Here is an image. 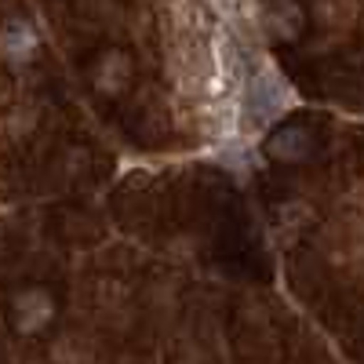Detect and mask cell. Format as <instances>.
<instances>
[{"label": "cell", "mask_w": 364, "mask_h": 364, "mask_svg": "<svg viewBox=\"0 0 364 364\" xmlns=\"http://www.w3.org/2000/svg\"><path fill=\"white\" fill-rule=\"evenodd\" d=\"M37 51H41V37H37V29L29 22L0 26V55H4L11 66H26Z\"/></svg>", "instance_id": "obj_3"}, {"label": "cell", "mask_w": 364, "mask_h": 364, "mask_svg": "<svg viewBox=\"0 0 364 364\" xmlns=\"http://www.w3.org/2000/svg\"><path fill=\"white\" fill-rule=\"evenodd\" d=\"M135 66H132V55L128 51H102L95 58V66H91V84H95L99 91H106V95H120V91L128 87Z\"/></svg>", "instance_id": "obj_2"}, {"label": "cell", "mask_w": 364, "mask_h": 364, "mask_svg": "<svg viewBox=\"0 0 364 364\" xmlns=\"http://www.w3.org/2000/svg\"><path fill=\"white\" fill-rule=\"evenodd\" d=\"M8 317H11L15 336L37 339V336H44V331L51 328V321H55V295L48 288H41V284H29V288L15 291Z\"/></svg>", "instance_id": "obj_1"}, {"label": "cell", "mask_w": 364, "mask_h": 364, "mask_svg": "<svg viewBox=\"0 0 364 364\" xmlns=\"http://www.w3.org/2000/svg\"><path fill=\"white\" fill-rule=\"evenodd\" d=\"M269 157L273 161H284V164H295V161H306L314 154V135L302 128V124H284L277 135L266 142Z\"/></svg>", "instance_id": "obj_4"}]
</instances>
